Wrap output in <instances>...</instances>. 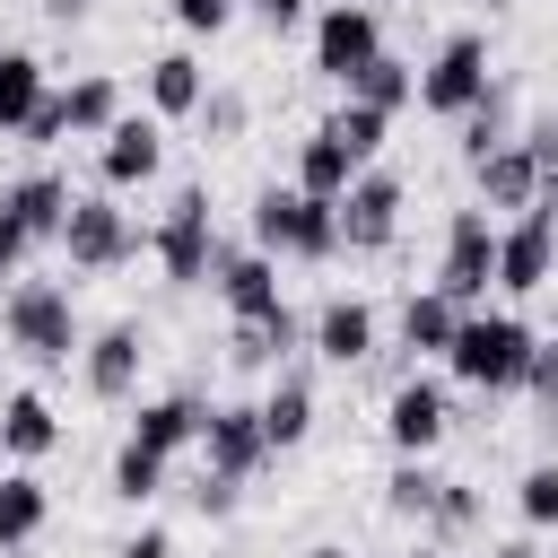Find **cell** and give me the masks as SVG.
Segmentation results:
<instances>
[{
    "label": "cell",
    "instance_id": "cell-1",
    "mask_svg": "<svg viewBox=\"0 0 558 558\" xmlns=\"http://www.w3.org/2000/svg\"><path fill=\"white\" fill-rule=\"evenodd\" d=\"M532 357H541V331L523 323V314H488V305H471L462 314V331H453V349H445V366H453V384H471V392H523L532 384Z\"/></svg>",
    "mask_w": 558,
    "mask_h": 558
},
{
    "label": "cell",
    "instance_id": "cell-2",
    "mask_svg": "<svg viewBox=\"0 0 558 558\" xmlns=\"http://www.w3.org/2000/svg\"><path fill=\"white\" fill-rule=\"evenodd\" d=\"M253 244L279 262H331L340 253V201H314L305 183H262L253 192Z\"/></svg>",
    "mask_w": 558,
    "mask_h": 558
},
{
    "label": "cell",
    "instance_id": "cell-3",
    "mask_svg": "<svg viewBox=\"0 0 558 558\" xmlns=\"http://www.w3.org/2000/svg\"><path fill=\"white\" fill-rule=\"evenodd\" d=\"M0 331H9V349H17L26 366H44V375L87 349L78 305H70V288H52V279H17V288L0 296Z\"/></svg>",
    "mask_w": 558,
    "mask_h": 558
},
{
    "label": "cell",
    "instance_id": "cell-4",
    "mask_svg": "<svg viewBox=\"0 0 558 558\" xmlns=\"http://www.w3.org/2000/svg\"><path fill=\"white\" fill-rule=\"evenodd\" d=\"M148 253H157V270L174 279V288H201L209 270H218V227H209V192L201 183H183L174 201H166V218H157V235H148Z\"/></svg>",
    "mask_w": 558,
    "mask_h": 558
},
{
    "label": "cell",
    "instance_id": "cell-5",
    "mask_svg": "<svg viewBox=\"0 0 558 558\" xmlns=\"http://www.w3.org/2000/svg\"><path fill=\"white\" fill-rule=\"evenodd\" d=\"M427 288H445L462 314L488 305V288H497V218H488L480 201L445 218V253H436V279H427Z\"/></svg>",
    "mask_w": 558,
    "mask_h": 558
},
{
    "label": "cell",
    "instance_id": "cell-6",
    "mask_svg": "<svg viewBox=\"0 0 558 558\" xmlns=\"http://www.w3.org/2000/svg\"><path fill=\"white\" fill-rule=\"evenodd\" d=\"M488 87H497V78H488V35H471V26H462V35H445V44L427 52V70H418V105H427V113H445V122H462Z\"/></svg>",
    "mask_w": 558,
    "mask_h": 558
},
{
    "label": "cell",
    "instance_id": "cell-7",
    "mask_svg": "<svg viewBox=\"0 0 558 558\" xmlns=\"http://www.w3.org/2000/svg\"><path fill=\"white\" fill-rule=\"evenodd\" d=\"M131 253H140L131 209H113V192H78L70 218H61V262L70 270H122Z\"/></svg>",
    "mask_w": 558,
    "mask_h": 558
},
{
    "label": "cell",
    "instance_id": "cell-8",
    "mask_svg": "<svg viewBox=\"0 0 558 558\" xmlns=\"http://www.w3.org/2000/svg\"><path fill=\"white\" fill-rule=\"evenodd\" d=\"M375 52H384V17H375V0H331V9L314 17V70H323L331 87H349Z\"/></svg>",
    "mask_w": 558,
    "mask_h": 558
},
{
    "label": "cell",
    "instance_id": "cell-9",
    "mask_svg": "<svg viewBox=\"0 0 558 558\" xmlns=\"http://www.w3.org/2000/svg\"><path fill=\"white\" fill-rule=\"evenodd\" d=\"M401 201H410V183H401L392 166H366V174L340 192V253H384L392 227H401Z\"/></svg>",
    "mask_w": 558,
    "mask_h": 558
},
{
    "label": "cell",
    "instance_id": "cell-10",
    "mask_svg": "<svg viewBox=\"0 0 558 558\" xmlns=\"http://www.w3.org/2000/svg\"><path fill=\"white\" fill-rule=\"evenodd\" d=\"M549 279H558V235H549V209L532 201L523 218L497 227V288L506 296H541Z\"/></svg>",
    "mask_w": 558,
    "mask_h": 558
},
{
    "label": "cell",
    "instance_id": "cell-11",
    "mask_svg": "<svg viewBox=\"0 0 558 558\" xmlns=\"http://www.w3.org/2000/svg\"><path fill=\"white\" fill-rule=\"evenodd\" d=\"M201 453L218 480H253L270 462V436H262V401H209L201 418Z\"/></svg>",
    "mask_w": 558,
    "mask_h": 558
},
{
    "label": "cell",
    "instance_id": "cell-12",
    "mask_svg": "<svg viewBox=\"0 0 558 558\" xmlns=\"http://www.w3.org/2000/svg\"><path fill=\"white\" fill-rule=\"evenodd\" d=\"M445 427H453L445 384L401 375V384H392V401H384V445H392V453H436V445H445Z\"/></svg>",
    "mask_w": 558,
    "mask_h": 558
},
{
    "label": "cell",
    "instance_id": "cell-13",
    "mask_svg": "<svg viewBox=\"0 0 558 558\" xmlns=\"http://www.w3.org/2000/svg\"><path fill=\"white\" fill-rule=\"evenodd\" d=\"M157 166H166V131H157V113H122V122L105 131V148H96V174H105V192L157 183Z\"/></svg>",
    "mask_w": 558,
    "mask_h": 558
},
{
    "label": "cell",
    "instance_id": "cell-14",
    "mask_svg": "<svg viewBox=\"0 0 558 558\" xmlns=\"http://www.w3.org/2000/svg\"><path fill=\"white\" fill-rule=\"evenodd\" d=\"M471 183H480V209H497V218H523V209L541 201V157H532V140H506V148H488V157L471 166Z\"/></svg>",
    "mask_w": 558,
    "mask_h": 558
},
{
    "label": "cell",
    "instance_id": "cell-15",
    "mask_svg": "<svg viewBox=\"0 0 558 558\" xmlns=\"http://www.w3.org/2000/svg\"><path fill=\"white\" fill-rule=\"evenodd\" d=\"M140 357H148V331H140V323H105V331H87V349H78L87 392H96V401H131Z\"/></svg>",
    "mask_w": 558,
    "mask_h": 558
},
{
    "label": "cell",
    "instance_id": "cell-16",
    "mask_svg": "<svg viewBox=\"0 0 558 558\" xmlns=\"http://www.w3.org/2000/svg\"><path fill=\"white\" fill-rule=\"evenodd\" d=\"M209 288L227 296V314H235V323H244V314H279V305H288V296H279V253H262V244H253V253H235V244H227V253H218V270H209Z\"/></svg>",
    "mask_w": 558,
    "mask_h": 558
},
{
    "label": "cell",
    "instance_id": "cell-17",
    "mask_svg": "<svg viewBox=\"0 0 558 558\" xmlns=\"http://www.w3.org/2000/svg\"><path fill=\"white\" fill-rule=\"evenodd\" d=\"M70 201H78V192H70L61 174H17V183H0V218H9V227H26V244H44V235L61 244Z\"/></svg>",
    "mask_w": 558,
    "mask_h": 558
},
{
    "label": "cell",
    "instance_id": "cell-18",
    "mask_svg": "<svg viewBox=\"0 0 558 558\" xmlns=\"http://www.w3.org/2000/svg\"><path fill=\"white\" fill-rule=\"evenodd\" d=\"M314 357L323 366H366L375 357V305L366 296H331L314 314Z\"/></svg>",
    "mask_w": 558,
    "mask_h": 558
},
{
    "label": "cell",
    "instance_id": "cell-19",
    "mask_svg": "<svg viewBox=\"0 0 558 558\" xmlns=\"http://www.w3.org/2000/svg\"><path fill=\"white\" fill-rule=\"evenodd\" d=\"M357 174H366V166H357V148H349L331 122H314V131H305V148H296V183H305L314 201H340Z\"/></svg>",
    "mask_w": 558,
    "mask_h": 558
},
{
    "label": "cell",
    "instance_id": "cell-20",
    "mask_svg": "<svg viewBox=\"0 0 558 558\" xmlns=\"http://www.w3.org/2000/svg\"><path fill=\"white\" fill-rule=\"evenodd\" d=\"M392 323H401V349H410V357H445L453 331H462V305H453L445 288H410Z\"/></svg>",
    "mask_w": 558,
    "mask_h": 558
},
{
    "label": "cell",
    "instance_id": "cell-21",
    "mask_svg": "<svg viewBox=\"0 0 558 558\" xmlns=\"http://www.w3.org/2000/svg\"><path fill=\"white\" fill-rule=\"evenodd\" d=\"M201 418H209V401H192V392H157V401H140V418H131V436L148 445V453H183V445H201Z\"/></svg>",
    "mask_w": 558,
    "mask_h": 558
},
{
    "label": "cell",
    "instance_id": "cell-22",
    "mask_svg": "<svg viewBox=\"0 0 558 558\" xmlns=\"http://www.w3.org/2000/svg\"><path fill=\"white\" fill-rule=\"evenodd\" d=\"M201 96H209V70H201L192 52H157V61H148V113H157V122H192Z\"/></svg>",
    "mask_w": 558,
    "mask_h": 558
},
{
    "label": "cell",
    "instance_id": "cell-23",
    "mask_svg": "<svg viewBox=\"0 0 558 558\" xmlns=\"http://www.w3.org/2000/svg\"><path fill=\"white\" fill-rule=\"evenodd\" d=\"M262 436H270V453H296V445L314 436V384H305V375H270V392H262Z\"/></svg>",
    "mask_w": 558,
    "mask_h": 558
},
{
    "label": "cell",
    "instance_id": "cell-24",
    "mask_svg": "<svg viewBox=\"0 0 558 558\" xmlns=\"http://www.w3.org/2000/svg\"><path fill=\"white\" fill-rule=\"evenodd\" d=\"M61 445V418H52V401L44 392H9L0 401V453H17V462H44Z\"/></svg>",
    "mask_w": 558,
    "mask_h": 558
},
{
    "label": "cell",
    "instance_id": "cell-25",
    "mask_svg": "<svg viewBox=\"0 0 558 558\" xmlns=\"http://www.w3.org/2000/svg\"><path fill=\"white\" fill-rule=\"evenodd\" d=\"M44 96H52V87H44V61L17 52V44H0V140H17V131L35 122Z\"/></svg>",
    "mask_w": 558,
    "mask_h": 558
},
{
    "label": "cell",
    "instance_id": "cell-26",
    "mask_svg": "<svg viewBox=\"0 0 558 558\" xmlns=\"http://www.w3.org/2000/svg\"><path fill=\"white\" fill-rule=\"evenodd\" d=\"M44 523H52V488L35 471H9L0 480V549H26Z\"/></svg>",
    "mask_w": 558,
    "mask_h": 558
},
{
    "label": "cell",
    "instance_id": "cell-27",
    "mask_svg": "<svg viewBox=\"0 0 558 558\" xmlns=\"http://www.w3.org/2000/svg\"><path fill=\"white\" fill-rule=\"evenodd\" d=\"M288 349H296V314H288V305H279V314H244V323H235V340H227V357H235V366H270V375H279V357H288Z\"/></svg>",
    "mask_w": 558,
    "mask_h": 558
},
{
    "label": "cell",
    "instance_id": "cell-28",
    "mask_svg": "<svg viewBox=\"0 0 558 558\" xmlns=\"http://www.w3.org/2000/svg\"><path fill=\"white\" fill-rule=\"evenodd\" d=\"M61 96H70V140H105V131L122 122V87H113L105 70H87V78H70Z\"/></svg>",
    "mask_w": 558,
    "mask_h": 558
},
{
    "label": "cell",
    "instance_id": "cell-29",
    "mask_svg": "<svg viewBox=\"0 0 558 558\" xmlns=\"http://www.w3.org/2000/svg\"><path fill=\"white\" fill-rule=\"evenodd\" d=\"M436 497H445V471L427 462V453H401L392 462V480H384V514H436Z\"/></svg>",
    "mask_w": 558,
    "mask_h": 558
},
{
    "label": "cell",
    "instance_id": "cell-30",
    "mask_svg": "<svg viewBox=\"0 0 558 558\" xmlns=\"http://www.w3.org/2000/svg\"><path fill=\"white\" fill-rule=\"evenodd\" d=\"M349 96H357V105H375V113H401V105L418 96V70H410L401 52H375V61L349 78Z\"/></svg>",
    "mask_w": 558,
    "mask_h": 558
},
{
    "label": "cell",
    "instance_id": "cell-31",
    "mask_svg": "<svg viewBox=\"0 0 558 558\" xmlns=\"http://www.w3.org/2000/svg\"><path fill=\"white\" fill-rule=\"evenodd\" d=\"M506 140H514V105H506V87H488V96L462 113V157L480 166V157H488V148H506Z\"/></svg>",
    "mask_w": 558,
    "mask_h": 558
},
{
    "label": "cell",
    "instance_id": "cell-32",
    "mask_svg": "<svg viewBox=\"0 0 558 558\" xmlns=\"http://www.w3.org/2000/svg\"><path fill=\"white\" fill-rule=\"evenodd\" d=\"M157 488H166V453H148L140 436H122V453H113V497H122V506H148Z\"/></svg>",
    "mask_w": 558,
    "mask_h": 558
},
{
    "label": "cell",
    "instance_id": "cell-33",
    "mask_svg": "<svg viewBox=\"0 0 558 558\" xmlns=\"http://www.w3.org/2000/svg\"><path fill=\"white\" fill-rule=\"evenodd\" d=\"M514 514H523V532H558V462H532L514 480Z\"/></svg>",
    "mask_w": 558,
    "mask_h": 558
},
{
    "label": "cell",
    "instance_id": "cell-34",
    "mask_svg": "<svg viewBox=\"0 0 558 558\" xmlns=\"http://www.w3.org/2000/svg\"><path fill=\"white\" fill-rule=\"evenodd\" d=\"M331 131L357 148V166H375L384 157V131H392V113H375V105H357V96H340V113H331Z\"/></svg>",
    "mask_w": 558,
    "mask_h": 558
},
{
    "label": "cell",
    "instance_id": "cell-35",
    "mask_svg": "<svg viewBox=\"0 0 558 558\" xmlns=\"http://www.w3.org/2000/svg\"><path fill=\"white\" fill-rule=\"evenodd\" d=\"M192 122H201V140H218V148H227V140H244V122H253V105H244V87H209Z\"/></svg>",
    "mask_w": 558,
    "mask_h": 558
},
{
    "label": "cell",
    "instance_id": "cell-36",
    "mask_svg": "<svg viewBox=\"0 0 558 558\" xmlns=\"http://www.w3.org/2000/svg\"><path fill=\"white\" fill-rule=\"evenodd\" d=\"M166 9H174V26H183V35H218L244 0H166Z\"/></svg>",
    "mask_w": 558,
    "mask_h": 558
},
{
    "label": "cell",
    "instance_id": "cell-37",
    "mask_svg": "<svg viewBox=\"0 0 558 558\" xmlns=\"http://www.w3.org/2000/svg\"><path fill=\"white\" fill-rule=\"evenodd\" d=\"M17 140H26V148H52V140H70V96H44V105H35V122H26Z\"/></svg>",
    "mask_w": 558,
    "mask_h": 558
},
{
    "label": "cell",
    "instance_id": "cell-38",
    "mask_svg": "<svg viewBox=\"0 0 558 558\" xmlns=\"http://www.w3.org/2000/svg\"><path fill=\"white\" fill-rule=\"evenodd\" d=\"M427 523H436V532H471V523H480V497H471L462 480H445V497H436V514H427Z\"/></svg>",
    "mask_w": 558,
    "mask_h": 558
},
{
    "label": "cell",
    "instance_id": "cell-39",
    "mask_svg": "<svg viewBox=\"0 0 558 558\" xmlns=\"http://www.w3.org/2000/svg\"><path fill=\"white\" fill-rule=\"evenodd\" d=\"M235 488H244V480H218V471H201V480H192V506H201L209 523H227V514H235Z\"/></svg>",
    "mask_w": 558,
    "mask_h": 558
},
{
    "label": "cell",
    "instance_id": "cell-40",
    "mask_svg": "<svg viewBox=\"0 0 558 558\" xmlns=\"http://www.w3.org/2000/svg\"><path fill=\"white\" fill-rule=\"evenodd\" d=\"M523 392H532V401L558 418V340H541V357H532V384H523Z\"/></svg>",
    "mask_w": 558,
    "mask_h": 558
},
{
    "label": "cell",
    "instance_id": "cell-41",
    "mask_svg": "<svg viewBox=\"0 0 558 558\" xmlns=\"http://www.w3.org/2000/svg\"><path fill=\"white\" fill-rule=\"evenodd\" d=\"M113 558H174V532H166V523H140V532H131Z\"/></svg>",
    "mask_w": 558,
    "mask_h": 558
},
{
    "label": "cell",
    "instance_id": "cell-42",
    "mask_svg": "<svg viewBox=\"0 0 558 558\" xmlns=\"http://www.w3.org/2000/svg\"><path fill=\"white\" fill-rule=\"evenodd\" d=\"M244 9H253L270 35H288V26H305V9H314V0H244Z\"/></svg>",
    "mask_w": 558,
    "mask_h": 558
},
{
    "label": "cell",
    "instance_id": "cell-43",
    "mask_svg": "<svg viewBox=\"0 0 558 558\" xmlns=\"http://www.w3.org/2000/svg\"><path fill=\"white\" fill-rule=\"evenodd\" d=\"M35 9H44V17H52V26H78V17H87V9H96V0H35Z\"/></svg>",
    "mask_w": 558,
    "mask_h": 558
},
{
    "label": "cell",
    "instance_id": "cell-44",
    "mask_svg": "<svg viewBox=\"0 0 558 558\" xmlns=\"http://www.w3.org/2000/svg\"><path fill=\"white\" fill-rule=\"evenodd\" d=\"M488 558H541V541H532V532H523V541H497V549H488Z\"/></svg>",
    "mask_w": 558,
    "mask_h": 558
},
{
    "label": "cell",
    "instance_id": "cell-45",
    "mask_svg": "<svg viewBox=\"0 0 558 558\" xmlns=\"http://www.w3.org/2000/svg\"><path fill=\"white\" fill-rule=\"evenodd\" d=\"M305 558H349V549H340V541H314V549H305Z\"/></svg>",
    "mask_w": 558,
    "mask_h": 558
},
{
    "label": "cell",
    "instance_id": "cell-46",
    "mask_svg": "<svg viewBox=\"0 0 558 558\" xmlns=\"http://www.w3.org/2000/svg\"><path fill=\"white\" fill-rule=\"evenodd\" d=\"M401 558H436V549H427V541H418V549H401Z\"/></svg>",
    "mask_w": 558,
    "mask_h": 558
},
{
    "label": "cell",
    "instance_id": "cell-47",
    "mask_svg": "<svg viewBox=\"0 0 558 558\" xmlns=\"http://www.w3.org/2000/svg\"><path fill=\"white\" fill-rule=\"evenodd\" d=\"M549 235H558V209H549Z\"/></svg>",
    "mask_w": 558,
    "mask_h": 558
},
{
    "label": "cell",
    "instance_id": "cell-48",
    "mask_svg": "<svg viewBox=\"0 0 558 558\" xmlns=\"http://www.w3.org/2000/svg\"><path fill=\"white\" fill-rule=\"evenodd\" d=\"M0 558H17V549H0Z\"/></svg>",
    "mask_w": 558,
    "mask_h": 558
},
{
    "label": "cell",
    "instance_id": "cell-49",
    "mask_svg": "<svg viewBox=\"0 0 558 558\" xmlns=\"http://www.w3.org/2000/svg\"><path fill=\"white\" fill-rule=\"evenodd\" d=\"M488 9H506V0H488Z\"/></svg>",
    "mask_w": 558,
    "mask_h": 558
},
{
    "label": "cell",
    "instance_id": "cell-50",
    "mask_svg": "<svg viewBox=\"0 0 558 558\" xmlns=\"http://www.w3.org/2000/svg\"><path fill=\"white\" fill-rule=\"evenodd\" d=\"M0 279H9V270H0Z\"/></svg>",
    "mask_w": 558,
    "mask_h": 558
}]
</instances>
